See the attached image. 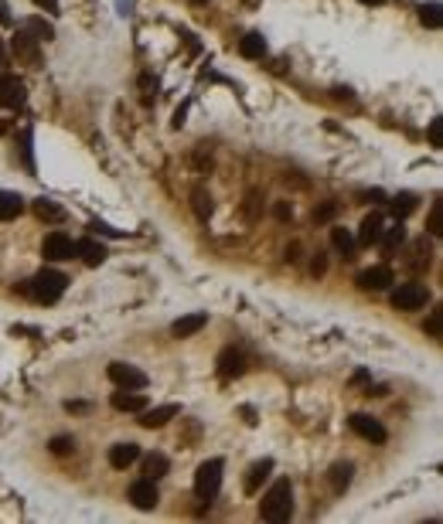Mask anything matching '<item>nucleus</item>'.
<instances>
[{"mask_svg":"<svg viewBox=\"0 0 443 524\" xmlns=\"http://www.w3.org/2000/svg\"><path fill=\"white\" fill-rule=\"evenodd\" d=\"M222 470H225L222 460H205V463L198 466V473H194V494H198V501H212V497L218 494V487H222Z\"/></svg>","mask_w":443,"mask_h":524,"instance_id":"3","label":"nucleus"},{"mask_svg":"<svg viewBox=\"0 0 443 524\" xmlns=\"http://www.w3.org/2000/svg\"><path fill=\"white\" fill-rule=\"evenodd\" d=\"M130 501H133V508H140V511H154L157 508V501H161V494H157V484L154 480H137L133 487H130Z\"/></svg>","mask_w":443,"mask_h":524,"instance_id":"10","label":"nucleus"},{"mask_svg":"<svg viewBox=\"0 0 443 524\" xmlns=\"http://www.w3.org/2000/svg\"><path fill=\"white\" fill-rule=\"evenodd\" d=\"M382 228H385V222H382L378 211L365 215V222H361V228H358V242H361V246H375V242L382 239Z\"/></svg>","mask_w":443,"mask_h":524,"instance_id":"18","label":"nucleus"},{"mask_svg":"<svg viewBox=\"0 0 443 524\" xmlns=\"http://www.w3.org/2000/svg\"><path fill=\"white\" fill-rule=\"evenodd\" d=\"M76 256H82L86 265H102L106 262V246L102 242H92V239H82V242H76Z\"/></svg>","mask_w":443,"mask_h":524,"instance_id":"19","label":"nucleus"},{"mask_svg":"<svg viewBox=\"0 0 443 524\" xmlns=\"http://www.w3.org/2000/svg\"><path fill=\"white\" fill-rule=\"evenodd\" d=\"M65 409H69V412H86L89 405L86 402H65Z\"/></svg>","mask_w":443,"mask_h":524,"instance_id":"40","label":"nucleus"},{"mask_svg":"<svg viewBox=\"0 0 443 524\" xmlns=\"http://www.w3.org/2000/svg\"><path fill=\"white\" fill-rule=\"evenodd\" d=\"M413 208H416V198H413V194H399V198H392V215H396V218H406Z\"/></svg>","mask_w":443,"mask_h":524,"instance_id":"30","label":"nucleus"},{"mask_svg":"<svg viewBox=\"0 0 443 524\" xmlns=\"http://www.w3.org/2000/svg\"><path fill=\"white\" fill-rule=\"evenodd\" d=\"M27 99V88L17 75H0V109H17L24 106Z\"/></svg>","mask_w":443,"mask_h":524,"instance_id":"9","label":"nucleus"},{"mask_svg":"<svg viewBox=\"0 0 443 524\" xmlns=\"http://www.w3.org/2000/svg\"><path fill=\"white\" fill-rule=\"evenodd\" d=\"M0 21H3V14H0Z\"/></svg>","mask_w":443,"mask_h":524,"instance_id":"47","label":"nucleus"},{"mask_svg":"<svg viewBox=\"0 0 443 524\" xmlns=\"http://www.w3.org/2000/svg\"><path fill=\"white\" fill-rule=\"evenodd\" d=\"M334 211H338V204H334V201H328V204H321V208L314 211V218H317V222H331V218H334Z\"/></svg>","mask_w":443,"mask_h":524,"instance_id":"35","label":"nucleus"},{"mask_svg":"<svg viewBox=\"0 0 443 524\" xmlns=\"http://www.w3.org/2000/svg\"><path fill=\"white\" fill-rule=\"evenodd\" d=\"M260 208H263L260 194H256V191H249V194H246V204H242V218H246V222H256Z\"/></svg>","mask_w":443,"mask_h":524,"instance_id":"31","label":"nucleus"},{"mask_svg":"<svg viewBox=\"0 0 443 524\" xmlns=\"http://www.w3.org/2000/svg\"><path fill=\"white\" fill-rule=\"evenodd\" d=\"M331 246L341 252V256H352L354 252V239L348 228H331Z\"/></svg>","mask_w":443,"mask_h":524,"instance_id":"28","label":"nucleus"},{"mask_svg":"<svg viewBox=\"0 0 443 524\" xmlns=\"http://www.w3.org/2000/svg\"><path fill=\"white\" fill-rule=\"evenodd\" d=\"M273 473V460L266 456V460H256L249 470H246V480H242V490L246 494H260V487H263V480Z\"/></svg>","mask_w":443,"mask_h":524,"instance_id":"15","label":"nucleus"},{"mask_svg":"<svg viewBox=\"0 0 443 524\" xmlns=\"http://www.w3.org/2000/svg\"><path fill=\"white\" fill-rule=\"evenodd\" d=\"M348 426H352L354 433L361 439H368V442H385L389 433H385V426L378 422V419H372V416H365V412H354L352 419H348Z\"/></svg>","mask_w":443,"mask_h":524,"instance_id":"8","label":"nucleus"},{"mask_svg":"<svg viewBox=\"0 0 443 524\" xmlns=\"http://www.w3.org/2000/svg\"><path fill=\"white\" fill-rule=\"evenodd\" d=\"M352 473H354L352 463H334V466H331V473H328L331 490H334V494H345V490H348V484H352Z\"/></svg>","mask_w":443,"mask_h":524,"instance_id":"21","label":"nucleus"},{"mask_svg":"<svg viewBox=\"0 0 443 524\" xmlns=\"http://www.w3.org/2000/svg\"><path fill=\"white\" fill-rule=\"evenodd\" d=\"M378 242H382L385 252H396V249L406 242V228H402V222H396L392 228H382V239H378Z\"/></svg>","mask_w":443,"mask_h":524,"instance_id":"26","label":"nucleus"},{"mask_svg":"<svg viewBox=\"0 0 443 524\" xmlns=\"http://www.w3.org/2000/svg\"><path fill=\"white\" fill-rule=\"evenodd\" d=\"M184 112H188V106H181V109L174 112V126H181V123H184Z\"/></svg>","mask_w":443,"mask_h":524,"instance_id":"42","label":"nucleus"},{"mask_svg":"<svg viewBox=\"0 0 443 524\" xmlns=\"http://www.w3.org/2000/svg\"><path fill=\"white\" fill-rule=\"evenodd\" d=\"M239 55H242V58H253V62L263 58L266 55V38L260 34V31H249V34L239 41Z\"/></svg>","mask_w":443,"mask_h":524,"instance_id":"20","label":"nucleus"},{"mask_svg":"<svg viewBox=\"0 0 443 524\" xmlns=\"http://www.w3.org/2000/svg\"><path fill=\"white\" fill-rule=\"evenodd\" d=\"M24 31H27L31 38H38V41H52V38H55V27H52V24H45L41 17L24 21Z\"/></svg>","mask_w":443,"mask_h":524,"instance_id":"27","label":"nucleus"},{"mask_svg":"<svg viewBox=\"0 0 443 524\" xmlns=\"http://www.w3.org/2000/svg\"><path fill=\"white\" fill-rule=\"evenodd\" d=\"M420 21H423L427 27H440V24H443L440 3H437V0H430V3H423V7H420Z\"/></svg>","mask_w":443,"mask_h":524,"instance_id":"29","label":"nucleus"},{"mask_svg":"<svg viewBox=\"0 0 443 524\" xmlns=\"http://www.w3.org/2000/svg\"><path fill=\"white\" fill-rule=\"evenodd\" d=\"M191 3H205V0H191Z\"/></svg>","mask_w":443,"mask_h":524,"instance_id":"45","label":"nucleus"},{"mask_svg":"<svg viewBox=\"0 0 443 524\" xmlns=\"http://www.w3.org/2000/svg\"><path fill=\"white\" fill-rule=\"evenodd\" d=\"M65 286H69V276L58 272V269H41L38 276L27 279V293L34 300H41V303H58L62 293H65Z\"/></svg>","mask_w":443,"mask_h":524,"instance_id":"2","label":"nucleus"},{"mask_svg":"<svg viewBox=\"0 0 443 524\" xmlns=\"http://www.w3.org/2000/svg\"><path fill=\"white\" fill-rule=\"evenodd\" d=\"M10 48H14V55H17L21 62H27L31 69H38V62H41V48H38V38H31L24 27L10 38Z\"/></svg>","mask_w":443,"mask_h":524,"instance_id":"7","label":"nucleus"},{"mask_svg":"<svg viewBox=\"0 0 443 524\" xmlns=\"http://www.w3.org/2000/svg\"><path fill=\"white\" fill-rule=\"evenodd\" d=\"M24 211V198L14 191H0V222H10Z\"/></svg>","mask_w":443,"mask_h":524,"instance_id":"22","label":"nucleus"},{"mask_svg":"<svg viewBox=\"0 0 443 524\" xmlns=\"http://www.w3.org/2000/svg\"><path fill=\"white\" fill-rule=\"evenodd\" d=\"M109 405L116 412H144L147 409V398L140 395V388H120V392H113Z\"/></svg>","mask_w":443,"mask_h":524,"instance_id":"11","label":"nucleus"},{"mask_svg":"<svg viewBox=\"0 0 443 524\" xmlns=\"http://www.w3.org/2000/svg\"><path fill=\"white\" fill-rule=\"evenodd\" d=\"M310 272H314V276H324V272H328V259H324V252H317V256H314V262H310Z\"/></svg>","mask_w":443,"mask_h":524,"instance_id":"36","label":"nucleus"},{"mask_svg":"<svg viewBox=\"0 0 443 524\" xmlns=\"http://www.w3.org/2000/svg\"><path fill=\"white\" fill-rule=\"evenodd\" d=\"M430 147H437V150L443 147V119L440 116L430 119Z\"/></svg>","mask_w":443,"mask_h":524,"instance_id":"33","label":"nucleus"},{"mask_svg":"<svg viewBox=\"0 0 443 524\" xmlns=\"http://www.w3.org/2000/svg\"><path fill=\"white\" fill-rule=\"evenodd\" d=\"M290 514H293V487H290V480H276L263 494L260 518L280 524V521H290Z\"/></svg>","mask_w":443,"mask_h":524,"instance_id":"1","label":"nucleus"},{"mask_svg":"<svg viewBox=\"0 0 443 524\" xmlns=\"http://www.w3.org/2000/svg\"><path fill=\"white\" fill-rule=\"evenodd\" d=\"M109 378H113V385H120V388H147V374H144L140 368L126 364V361H113V364H109Z\"/></svg>","mask_w":443,"mask_h":524,"instance_id":"6","label":"nucleus"},{"mask_svg":"<svg viewBox=\"0 0 443 524\" xmlns=\"http://www.w3.org/2000/svg\"><path fill=\"white\" fill-rule=\"evenodd\" d=\"M361 3H385V0H361Z\"/></svg>","mask_w":443,"mask_h":524,"instance_id":"44","label":"nucleus"},{"mask_svg":"<svg viewBox=\"0 0 443 524\" xmlns=\"http://www.w3.org/2000/svg\"><path fill=\"white\" fill-rule=\"evenodd\" d=\"M205 324H208V313H184V317H177L174 324H171V334H174L177 341L181 337H194Z\"/></svg>","mask_w":443,"mask_h":524,"instance_id":"16","label":"nucleus"},{"mask_svg":"<svg viewBox=\"0 0 443 524\" xmlns=\"http://www.w3.org/2000/svg\"><path fill=\"white\" fill-rule=\"evenodd\" d=\"M392 283H396V276H392L389 265H372V269H365L358 276V286L361 289H389Z\"/></svg>","mask_w":443,"mask_h":524,"instance_id":"13","label":"nucleus"},{"mask_svg":"<svg viewBox=\"0 0 443 524\" xmlns=\"http://www.w3.org/2000/svg\"><path fill=\"white\" fill-rule=\"evenodd\" d=\"M89 228H92V232H99V235H109V239H120V232H116V228H109L106 222H92Z\"/></svg>","mask_w":443,"mask_h":524,"instance_id":"38","label":"nucleus"},{"mask_svg":"<svg viewBox=\"0 0 443 524\" xmlns=\"http://www.w3.org/2000/svg\"><path fill=\"white\" fill-rule=\"evenodd\" d=\"M273 215H276V218H280V222H286V218H290V215H293V208H290V204H286V201H276V204H273Z\"/></svg>","mask_w":443,"mask_h":524,"instance_id":"37","label":"nucleus"},{"mask_svg":"<svg viewBox=\"0 0 443 524\" xmlns=\"http://www.w3.org/2000/svg\"><path fill=\"white\" fill-rule=\"evenodd\" d=\"M34 215H38L41 222H62V218H65V208H58L52 198H38V201H34Z\"/></svg>","mask_w":443,"mask_h":524,"instance_id":"25","label":"nucleus"},{"mask_svg":"<svg viewBox=\"0 0 443 524\" xmlns=\"http://www.w3.org/2000/svg\"><path fill=\"white\" fill-rule=\"evenodd\" d=\"M427 331H430L433 337L440 334V310H433V313H430V324H427Z\"/></svg>","mask_w":443,"mask_h":524,"instance_id":"39","label":"nucleus"},{"mask_svg":"<svg viewBox=\"0 0 443 524\" xmlns=\"http://www.w3.org/2000/svg\"><path fill=\"white\" fill-rule=\"evenodd\" d=\"M430 303V289L423 283H402L396 293H392V307L396 310H420Z\"/></svg>","mask_w":443,"mask_h":524,"instance_id":"4","label":"nucleus"},{"mask_svg":"<svg viewBox=\"0 0 443 524\" xmlns=\"http://www.w3.org/2000/svg\"><path fill=\"white\" fill-rule=\"evenodd\" d=\"M137 460H140V446L137 442H116V446H109V466L113 470H126Z\"/></svg>","mask_w":443,"mask_h":524,"instance_id":"14","label":"nucleus"},{"mask_svg":"<svg viewBox=\"0 0 443 524\" xmlns=\"http://www.w3.org/2000/svg\"><path fill=\"white\" fill-rule=\"evenodd\" d=\"M191 208H194V215H198L201 222H208L212 211H215V201H212V194H208L205 187H194V191H191Z\"/></svg>","mask_w":443,"mask_h":524,"instance_id":"23","label":"nucleus"},{"mask_svg":"<svg viewBox=\"0 0 443 524\" xmlns=\"http://www.w3.org/2000/svg\"><path fill=\"white\" fill-rule=\"evenodd\" d=\"M352 381H354V385H358V381H368V371H354Z\"/></svg>","mask_w":443,"mask_h":524,"instance_id":"43","label":"nucleus"},{"mask_svg":"<svg viewBox=\"0 0 443 524\" xmlns=\"http://www.w3.org/2000/svg\"><path fill=\"white\" fill-rule=\"evenodd\" d=\"M34 3H38V7H48V10H52V14H55V10H58V0H34Z\"/></svg>","mask_w":443,"mask_h":524,"instance_id":"41","label":"nucleus"},{"mask_svg":"<svg viewBox=\"0 0 443 524\" xmlns=\"http://www.w3.org/2000/svg\"><path fill=\"white\" fill-rule=\"evenodd\" d=\"M72 449H76V442H72L69 436H55V439H52V453H55V456H65V453H72Z\"/></svg>","mask_w":443,"mask_h":524,"instance_id":"34","label":"nucleus"},{"mask_svg":"<svg viewBox=\"0 0 443 524\" xmlns=\"http://www.w3.org/2000/svg\"><path fill=\"white\" fill-rule=\"evenodd\" d=\"M215 368H218V374L222 378H239L242 371H246V354L236 348H225L218 354V361H215Z\"/></svg>","mask_w":443,"mask_h":524,"instance_id":"12","label":"nucleus"},{"mask_svg":"<svg viewBox=\"0 0 443 524\" xmlns=\"http://www.w3.org/2000/svg\"><path fill=\"white\" fill-rule=\"evenodd\" d=\"M0 65H3V55H0Z\"/></svg>","mask_w":443,"mask_h":524,"instance_id":"46","label":"nucleus"},{"mask_svg":"<svg viewBox=\"0 0 443 524\" xmlns=\"http://www.w3.org/2000/svg\"><path fill=\"white\" fill-rule=\"evenodd\" d=\"M168 470H171V463H168L164 453H150V456L144 460V477H147V480H161Z\"/></svg>","mask_w":443,"mask_h":524,"instance_id":"24","label":"nucleus"},{"mask_svg":"<svg viewBox=\"0 0 443 524\" xmlns=\"http://www.w3.org/2000/svg\"><path fill=\"white\" fill-rule=\"evenodd\" d=\"M430 235H443V201H433V211H430Z\"/></svg>","mask_w":443,"mask_h":524,"instance_id":"32","label":"nucleus"},{"mask_svg":"<svg viewBox=\"0 0 443 524\" xmlns=\"http://www.w3.org/2000/svg\"><path fill=\"white\" fill-rule=\"evenodd\" d=\"M41 256L48 262H65L76 256V242L65 235V232H52V235H45V242H41Z\"/></svg>","mask_w":443,"mask_h":524,"instance_id":"5","label":"nucleus"},{"mask_svg":"<svg viewBox=\"0 0 443 524\" xmlns=\"http://www.w3.org/2000/svg\"><path fill=\"white\" fill-rule=\"evenodd\" d=\"M177 412H181L177 405H157V409H144V412H140V426H144V429H161L168 419H174Z\"/></svg>","mask_w":443,"mask_h":524,"instance_id":"17","label":"nucleus"}]
</instances>
